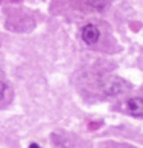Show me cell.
Here are the masks:
<instances>
[{
    "mask_svg": "<svg viewBox=\"0 0 143 148\" xmlns=\"http://www.w3.org/2000/svg\"><path fill=\"white\" fill-rule=\"evenodd\" d=\"M6 90H8V85L3 80H0V100H3L5 94H6Z\"/></svg>",
    "mask_w": 143,
    "mask_h": 148,
    "instance_id": "cell-6",
    "label": "cell"
},
{
    "mask_svg": "<svg viewBox=\"0 0 143 148\" xmlns=\"http://www.w3.org/2000/svg\"><path fill=\"white\" fill-rule=\"evenodd\" d=\"M29 148H40V145H39V143H31Z\"/></svg>",
    "mask_w": 143,
    "mask_h": 148,
    "instance_id": "cell-7",
    "label": "cell"
},
{
    "mask_svg": "<svg viewBox=\"0 0 143 148\" xmlns=\"http://www.w3.org/2000/svg\"><path fill=\"white\" fill-rule=\"evenodd\" d=\"M52 142L60 148H69L71 147V142H69L65 136H60V134H52Z\"/></svg>",
    "mask_w": 143,
    "mask_h": 148,
    "instance_id": "cell-4",
    "label": "cell"
},
{
    "mask_svg": "<svg viewBox=\"0 0 143 148\" xmlns=\"http://www.w3.org/2000/svg\"><path fill=\"white\" fill-rule=\"evenodd\" d=\"M88 5H89L91 8L94 9H99V11H101V9L106 8V0H88Z\"/></svg>",
    "mask_w": 143,
    "mask_h": 148,
    "instance_id": "cell-5",
    "label": "cell"
},
{
    "mask_svg": "<svg viewBox=\"0 0 143 148\" xmlns=\"http://www.w3.org/2000/svg\"><path fill=\"white\" fill-rule=\"evenodd\" d=\"M126 110L134 117H143V97H131V99H128Z\"/></svg>",
    "mask_w": 143,
    "mask_h": 148,
    "instance_id": "cell-3",
    "label": "cell"
},
{
    "mask_svg": "<svg viewBox=\"0 0 143 148\" xmlns=\"http://www.w3.org/2000/svg\"><path fill=\"white\" fill-rule=\"evenodd\" d=\"M131 83H128L125 79H120V77H111L108 82L105 83L103 86V92L106 96H120L123 92H126L128 90H131Z\"/></svg>",
    "mask_w": 143,
    "mask_h": 148,
    "instance_id": "cell-1",
    "label": "cell"
},
{
    "mask_svg": "<svg viewBox=\"0 0 143 148\" xmlns=\"http://www.w3.org/2000/svg\"><path fill=\"white\" fill-rule=\"evenodd\" d=\"M100 39V29L94 23H88L82 29V40L86 45H95Z\"/></svg>",
    "mask_w": 143,
    "mask_h": 148,
    "instance_id": "cell-2",
    "label": "cell"
}]
</instances>
